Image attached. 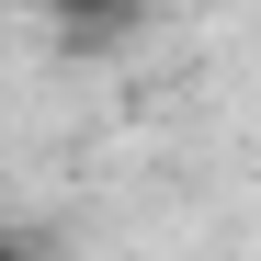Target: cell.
Instances as JSON below:
<instances>
[{
    "label": "cell",
    "instance_id": "obj_1",
    "mask_svg": "<svg viewBox=\"0 0 261 261\" xmlns=\"http://www.w3.org/2000/svg\"><path fill=\"white\" fill-rule=\"evenodd\" d=\"M57 12H68V23H80V34H114V23H125V12H137V0H57Z\"/></svg>",
    "mask_w": 261,
    "mask_h": 261
}]
</instances>
